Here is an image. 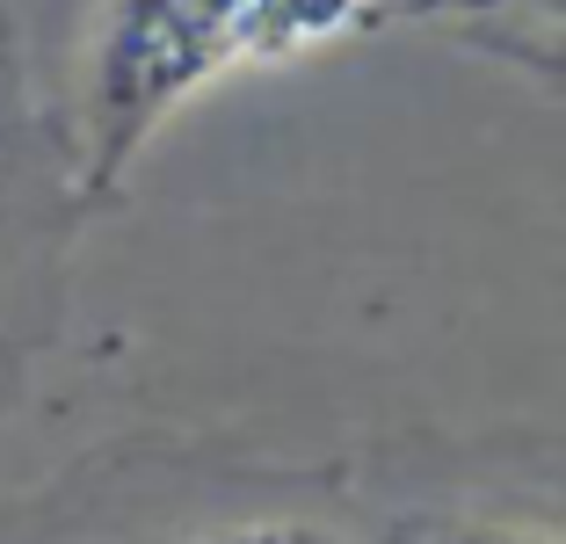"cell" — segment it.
Segmentation results:
<instances>
[{
	"instance_id": "3957f363",
	"label": "cell",
	"mask_w": 566,
	"mask_h": 544,
	"mask_svg": "<svg viewBox=\"0 0 566 544\" xmlns=\"http://www.w3.org/2000/svg\"><path fill=\"white\" fill-rule=\"evenodd\" d=\"M378 544H566V523L545 515H494V509H458V515H415Z\"/></svg>"
},
{
	"instance_id": "277c9868",
	"label": "cell",
	"mask_w": 566,
	"mask_h": 544,
	"mask_svg": "<svg viewBox=\"0 0 566 544\" xmlns=\"http://www.w3.org/2000/svg\"><path fill=\"white\" fill-rule=\"evenodd\" d=\"M436 8H472V0H385V22H415V15H436Z\"/></svg>"
},
{
	"instance_id": "7a4b0ae2",
	"label": "cell",
	"mask_w": 566,
	"mask_h": 544,
	"mask_svg": "<svg viewBox=\"0 0 566 544\" xmlns=\"http://www.w3.org/2000/svg\"><path fill=\"white\" fill-rule=\"evenodd\" d=\"M146 544H378V537L313 509H233V515H197V523L153 530Z\"/></svg>"
},
{
	"instance_id": "6da1fadb",
	"label": "cell",
	"mask_w": 566,
	"mask_h": 544,
	"mask_svg": "<svg viewBox=\"0 0 566 544\" xmlns=\"http://www.w3.org/2000/svg\"><path fill=\"white\" fill-rule=\"evenodd\" d=\"M233 66H283L269 0H109L87 51L81 189L109 197L167 116Z\"/></svg>"
},
{
	"instance_id": "5b68a950",
	"label": "cell",
	"mask_w": 566,
	"mask_h": 544,
	"mask_svg": "<svg viewBox=\"0 0 566 544\" xmlns=\"http://www.w3.org/2000/svg\"><path fill=\"white\" fill-rule=\"evenodd\" d=\"M472 8H516V0H472Z\"/></svg>"
}]
</instances>
